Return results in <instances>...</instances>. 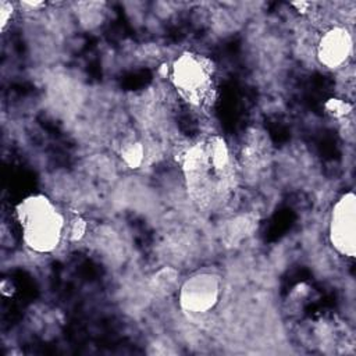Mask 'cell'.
Here are the masks:
<instances>
[{
	"instance_id": "1",
	"label": "cell",
	"mask_w": 356,
	"mask_h": 356,
	"mask_svg": "<svg viewBox=\"0 0 356 356\" xmlns=\"http://www.w3.org/2000/svg\"><path fill=\"white\" fill-rule=\"evenodd\" d=\"M15 217L21 225L25 246L44 254L56 250L67 238V222L53 200L44 195H32L15 207Z\"/></svg>"
},
{
	"instance_id": "2",
	"label": "cell",
	"mask_w": 356,
	"mask_h": 356,
	"mask_svg": "<svg viewBox=\"0 0 356 356\" xmlns=\"http://www.w3.org/2000/svg\"><path fill=\"white\" fill-rule=\"evenodd\" d=\"M177 293L185 313L203 317L220 302L222 281L211 271L196 273L179 285Z\"/></svg>"
},
{
	"instance_id": "3",
	"label": "cell",
	"mask_w": 356,
	"mask_h": 356,
	"mask_svg": "<svg viewBox=\"0 0 356 356\" xmlns=\"http://www.w3.org/2000/svg\"><path fill=\"white\" fill-rule=\"evenodd\" d=\"M352 54V33L342 25H330L318 35L314 58L328 70H343Z\"/></svg>"
},
{
	"instance_id": "4",
	"label": "cell",
	"mask_w": 356,
	"mask_h": 356,
	"mask_svg": "<svg viewBox=\"0 0 356 356\" xmlns=\"http://www.w3.org/2000/svg\"><path fill=\"white\" fill-rule=\"evenodd\" d=\"M330 241L341 256H355V196L352 192L342 195L332 207Z\"/></svg>"
},
{
	"instance_id": "5",
	"label": "cell",
	"mask_w": 356,
	"mask_h": 356,
	"mask_svg": "<svg viewBox=\"0 0 356 356\" xmlns=\"http://www.w3.org/2000/svg\"><path fill=\"white\" fill-rule=\"evenodd\" d=\"M13 4L11 3H6L1 1V7H0V15H1V26L3 29H6V25L11 21V15H13Z\"/></svg>"
}]
</instances>
